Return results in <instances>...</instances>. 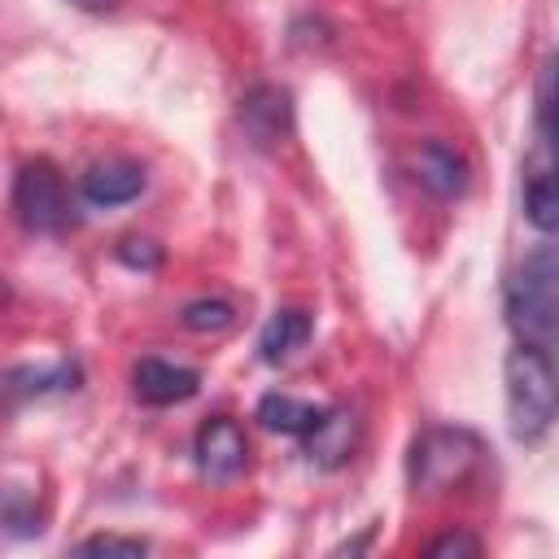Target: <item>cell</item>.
Returning a JSON list of instances; mask_svg holds the SVG:
<instances>
[{
    "instance_id": "ac0fdd59",
    "label": "cell",
    "mask_w": 559,
    "mask_h": 559,
    "mask_svg": "<svg viewBox=\"0 0 559 559\" xmlns=\"http://www.w3.org/2000/svg\"><path fill=\"white\" fill-rule=\"evenodd\" d=\"M428 555H432V559H450V555L476 559V555H485V542H480L476 533H467V528H454V533L432 537V542H428Z\"/></svg>"
},
{
    "instance_id": "6da1fadb",
    "label": "cell",
    "mask_w": 559,
    "mask_h": 559,
    "mask_svg": "<svg viewBox=\"0 0 559 559\" xmlns=\"http://www.w3.org/2000/svg\"><path fill=\"white\" fill-rule=\"evenodd\" d=\"M524 218L537 231H559V48L537 74L533 153L524 166Z\"/></svg>"
},
{
    "instance_id": "52a82bcc",
    "label": "cell",
    "mask_w": 559,
    "mask_h": 559,
    "mask_svg": "<svg viewBox=\"0 0 559 559\" xmlns=\"http://www.w3.org/2000/svg\"><path fill=\"white\" fill-rule=\"evenodd\" d=\"M240 127L258 148H275L293 131V96L275 83H258L240 100Z\"/></svg>"
},
{
    "instance_id": "30bf717a",
    "label": "cell",
    "mask_w": 559,
    "mask_h": 559,
    "mask_svg": "<svg viewBox=\"0 0 559 559\" xmlns=\"http://www.w3.org/2000/svg\"><path fill=\"white\" fill-rule=\"evenodd\" d=\"M148 175L140 162L131 157H105V162H92L79 179V192L92 201V205H127L144 192Z\"/></svg>"
},
{
    "instance_id": "7c38bea8",
    "label": "cell",
    "mask_w": 559,
    "mask_h": 559,
    "mask_svg": "<svg viewBox=\"0 0 559 559\" xmlns=\"http://www.w3.org/2000/svg\"><path fill=\"white\" fill-rule=\"evenodd\" d=\"M323 415H328V406H314V402L293 397V393H262L258 411H253V419L280 437H310L323 424Z\"/></svg>"
},
{
    "instance_id": "2e32d148",
    "label": "cell",
    "mask_w": 559,
    "mask_h": 559,
    "mask_svg": "<svg viewBox=\"0 0 559 559\" xmlns=\"http://www.w3.org/2000/svg\"><path fill=\"white\" fill-rule=\"evenodd\" d=\"M74 555H118V559H140V555H148V542H144V537L96 533V537H83V542L74 546Z\"/></svg>"
},
{
    "instance_id": "e0dca14e",
    "label": "cell",
    "mask_w": 559,
    "mask_h": 559,
    "mask_svg": "<svg viewBox=\"0 0 559 559\" xmlns=\"http://www.w3.org/2000/svg\"><path fill=\"white\" fill-rule=\"evenodd\" d=\"M4 524H9V533H13V537H31V533H39V528H44V524H39L35 502H26L17 489H9V493H4Z\"/></svg>"
},
{
    "instance_id": "9c48e42d",
    "label": "cell",
    "mask_w": 559,
    "mask_h": 559,
    "mask_svg": "<svg viewBox=\"0 0 559 559\" xmlns=\"http://www.w3.org/2000/svg\"><path fill=\"white\" fill-rule=\"evenodd\" d=\"M415 179L432 197L454 201V197H463L472 188V166H467V157L450 140H424L419 153H415Z\"/></svg>"
},
{
    "instance_id": "8fae6325",
    "label": "cell",
    "mask_w": 559,
    "mask_h": 559,
    "mask_svg": "<svg viewBox=\"0 0 559 559\" xmlns=\"http://www.w3.org/2000/svg\"><path fill=\"white\" fill-rule=\"evenodd\" d=\"M358 432H362V424H358V415L349 406H328L323 424L306 437V459L319 463V467H341V463L354 459Z\"/></svg>"
},
{
    "instance_id": "8992f818",
    "label": "cell",
    "mask_w": 559,
    "mask_h": 559,
    "mask_svg": "<svg viewBox=\"0 0 559 559\" xmlns=\"http://www.w3.org/2000/svg\"><path fill=\"white\" fill-rule=\"evenodd\" d=\"M192 454H197V472L210 485H231L249 467V437L231 415H214L197 428Z\"/></svg>"
},
{
    "instance_id": "9a60e30c",
    "label": "cell",
    "mask_w": 559,
    "mask_h": 559,
    "mask_svg": "<svg viewBox=\"0 0 559 559\" xmlns=\"http://www.w3.org/2000/svg\"><path fill=\"white\" fill-rule=\"evenodd\" d=\"M179 323L197 336H214V332H227L236 323V306L227 297H197L179 310Z\"/></svg>"
},
{
    "instance_id": "3957f363",
    "label": "cell",
    "mask_w": 559,
    "mask_h": 559,
    "mask_svg": "<svg viewBox=\"0 0 559 559\" xmlns=\"http://www.w3.org/2000/svg\"><path fill=\"white\" fill-rule=\"evenodd\" d=\"M485 459V441L472 428H428L415 437L406 476L415 493H445L463 485Z\"/></svg>"
},
{
    "instance_id": "d6986e66",
    "label": "cell",
    "mask_w": 559,
    "mask_h": 559,
    "mask_svg": "<svg viewBox=\"0 0 559 559\" xmlns=\"http://www.w3.org/2000/svg\"><path fill=\"white\" fill-rule=\"evenodd\" d=\"M118 262H127V266H135V271H157V266H162V245L148 240V236H127V240L118 245Z\"/></svg>"
},
{
    "instance_id": "277c9868",
    "label": "cell",
    "mask_w": 559,
    "mask_h": 559,
    "mask_svg": "<svg viewBox=\"0 0 559 559\" xmlns=\"http://www.w3.org/2000/svg\"><path fill=\"white\" fill-rule=\"evenodd\" d=\"M507 310L524 341L546 345L559 332V245H542L520 262Z\"/></svg>"
},
{
    "instance_id": "5bb4252c",
    "label": "cell",
    "mask_w": 559,
    "mask_h": 559,
    "mask_svg": "<svg viewBox=\"0 0 559 559\" xmlns=\"http://www.w3.org/2000/svg\"><path fill=\"white\" fill-rule=\"evenodd\" d=\"M83 384V367L74 358H57V362H31V367H13L9 371V393L17 397H48V393H74Z\"/></svg>"
},
{
    "instance_id": "ba28073f",
    "label": "cell",
    "mask_w": 559,
    "mask_h": 559,
    "mask_svg": "<svg viewBox=\"0 0 559 559\" xmlns=\"http://www.w3.org/2000/svg\"><path fill=\"white\" fill-rule=\"evenodd\" d=\"M131 389L144 406H175L201 389V371L170 358H140L131 367Z\"/></svg>"
},
{
    "instance_id": "5b68a950",
    "label": "cell",
    "mask_w": 559,
    "mask_h": 559,
    "mask_svg": "<svg viewBox=\"0 0 559 559\" xmlns=\"http://www.w3.org/2000/svg\"><path fill=\"white\" fill-rule=\"evenodd\" d=\"M13 214L35 236H52V231L66 227L70 201H66L61 170L48 157H26L17 166V175H13Z\"/></svg>"
},
{
    "instance_id": "7a4b0ae2",
    "label": "cell",
    "mask_w": 559,
    "mask_h": 559,
    "mask_svg": "<svg viewBox=\"0 0 559 559\" xmlns=\"http://www.w3.org/2000/svg\"><path fill=\"white\" fill-rule=\"evenodd\" d=\"M507 380V424L515 441H537L559 419V371L537 341H520L502 367Z\"/></svg>"
},
{
    "instance_id": "4fadbf2b",
    "label": "cell",
    "mask_w": 559,
    "mask_h": 559,
    "mask_svg": "<svg viewBox=\"0 0 559 559\" xmlns=\"http://www.w3.org/2000/svg\"><path fill=\"white\" fill-rule=\"evenodd\" d=\"M310 332H314V323H310V314H306L301 306H280V310L262 323V336H258L262 362H271V367L288 362L297 349H306Z\"/></svg>"
},
{
    "instance_id": "ffe728a7",
    "label": "cell",
    "mask_w": 559,
    "mask_h": 559,
    "mask_svg": "<svg viewBox=\"0 0 559 559\" xmlns=\"http://www.w3.org/2000/svg\"><path fill=\"white\" fill-rule=\"evenodd\" d=\"M79 9H92V13H105V9H114L118 0H74Z\"/></svg>"
}]
</instances>
